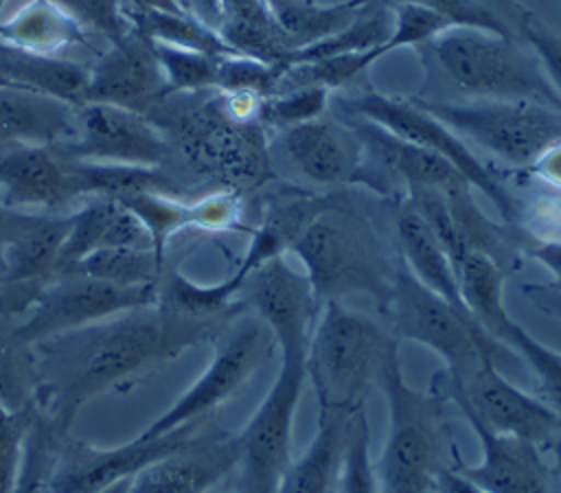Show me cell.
Returning a JSON list of instances; mask_svg holds the SVG:
<instances>
[{
  "instance_id": "20",
  "label": "cell",
  "mask_w": 561,
  "mask_h": 493,
  "mask_svg": "<svg viewBox=\"0 0 561 493\" xmlns=\"http://www.w3.org/2000/svg\"><path fill=\"white\" fill-rule=\"evenodd\" d=\"M237 460L234 434L195 432L182 447L140 469L129 493H206L234 471Z\"/></svg>"
},
{
  "instance_id": "40",
  "label": "cell",
  "mask_w": 561,
  "mask_h": 493,
  "mask_svg": "<svg viewBox=\"0 0 561 493\" xmlns=\"http://www.w3.org/2000/svg\"><path fill=\"white\" fill-rule=\"evenodd\" d=\"M329 103V90L322 85H296L265 99L259 107V123L274 127H294L320 118Z\"/></svg>"
},
{
  "instance_id": "24",
  "label": "cell",
  "mask_w": 561,
  "mask_h": 493,
  "mask_svg": "<svg viewBox=\"0 0 561 493\" xmlns=\"http://www.w3.org/2000/svg\"><path fill=\"white\" fill-rule=\"evenodd\" d=\"M362 410H318L316 434L307 451L289 462L276 493H337L348 434Z\"/></svg>"
},
{
  "instance_id": "53",
  "label": "cell",
  "mask_w": 561,
  "mask_h": 493,
  "mask_svg": "<svg viewBox=\"0 0 561 493\" xmlns=\"http://www.w3.org/2000/svg\"><path fill=\"white\" fill-rule=\"evenodd\" d=\"M550 451H552V458H554L552 467H554L557 478H559V484H561V436L550 445Z\"/></svg>"
},
{
  "instance_id": "7",
  "label": "cell",
  "mask_w": 561,
  "mask_h": 493,
  "mask_svg": "<svg viewBox=\"0 0 561 493\" xmlns=\"http://www.w3.org/2000/svg\"><path fill=\"white\" fill-rule=\"evenodd\" d=\"M383 316L397 340L427 346L445 362V370H462L482 359L508 370L522 362L511 346L493 337L471 313L451 307L416 280L401 256L397 259L392 294Z\"/></svg>"
},
{
  "instance_id": "30",
  "label": "cell",
  "mask_w": 561,
  "mask_h": 493,
  "mask_svg": "<svg viewBox=\"0 0 561 493\" xmlns=\"http://www.w3.org/2000/svg\"><path fill=\"white\" fill-rule=\"evenodd\" d=\"M456 272L458 289L467 311L495 337L502 322L508 318L502 300L504 270L484 252L458 245L447 252Z\"/></svg>"
},
{
  "instance_id": "16",
  "label": "cell",
  "mask_w": 561,
  "mask_h": 493,
  "mask_svg": "<svg viewBox=\"0 0 561 493\" xmlns=\"http://www.w3.org/2000/svg\"><path fill=\"white\" fill-rule=\"evenodd\" d=\"M280 142L291 164L313 184H362L381 193V184L368 162L364 142L346 121L320 116L287 127Z\"/></svg>"
},
{
  "instance_id": "6",
  "label": "cell",
  "mask_w": 561,
  "mask_h": 493,
  "mask_svg": "<svg viewBox=\"0 0 561 493\" xmlns=\"http://www.w3.org/2000/svg\"><path fill=\"white\" fill-rule=\"evenodd\" d=\"M526 42L454 26L421 48L454 90L467 99L535 101L561 110V96Z\"/></svg>"
},
{
  "instance_id": "35",
  "label": "cell",
  "mask_w": 561,
  "mask_h": 493,
  "mask_svg": "<svg viewBox=\"0 0 561 493\" xmlns=\"http://www.w3.org/2000/svg\"><path fill=\"white\" fill-rule=\"evenodd\" d=\"M129 22L136 31H140L151 42L199 50L213 57L232 55V50L221 39V35L215 28L199 22L188 11L186 13H160V11L140 13V15H131Z\"/></svg>"
},
{
  "instance_id": "54",
  "label": "cell",
  "mask_w": 561,
  "mask_h": 493,
  "mask_svg": "<svg viewBox=\"0 0 561 493\" xmlns=\"http://www.w3.org/2000/svg\"><path fill=\"white\" fill-rule=\"evenodd\" d=\"M129 484H131V480H123V482H116V484L107 486L101 493H129Z\"/></svg>"
},
{
  "instance_id": "42",
  "label": "cell",
  "mask_w": 561,
  "mask_h": 493,
  "mask_svg": "<svg viewBox=\"0 0 561 493\" xmlns=\"http://www.w3.org/2000/svg\"><path fill=\"white\" fill-rule=\"evenodd\" d=\"M392 7V35L383 44V55L405 48V46H416L421 48L436 35L445 33L447 28H454V24L438 11L416 4V2H399L390 4Z\"/></svg>"
},
{
  "instance_id": "3",
  "label": "cell",
  "mask_w": 561,
  "mask_h": 493,
  "mask_svg": "<svg viewBox=\"0 0 561 493\" xmlns=\"http://www.w3.org/2000/svg\"><path fill=\"white\" fill-rule=\"evenodd\" d=\"M379 388L388 405V432L377 460L381 493H434L438 473L458 456L449 440V399L432 388H412L401 368L399 351L386 362Z\"/></svg>"
},
{
  "instance_id": "12",
  "label": "cell",
  "mask_w": 561,
  "mask_h": 493,
  "mask_svg": "<svg viewBox=\"0 0 561 493\" xmlns=\"http://www.w3.org/2000/svg\"><path fill=\"white\" fill-rule=\"evenodd\" d=\"M158 302V285L123 287L79 272L55 274L18 318L31 344Z\"/></svg>"
},
{
  "instance_id": "27",
  "label": "cell",
  "mask_w": 561,
  "mask_h": 493,
  "mask_svg": "<svg viewBox=\"0 0 561 493\" xmlns=\"http://www.w3.org/2000/svg\"><path fill=\"white\" fill-rule=\"evenodd\" d=\"M0 42L37 55L66 57L88 44V31L50 0H24L0 18Z\"/></svg>"
},
{
  "instance_id": "23",
  "label": "cell",
  "mask_w": 561,
  "mask_h": 493,
  "mask_svg": "<svg viewBox=\"0 0 561 493\" xmlns=\"http://www.w3.org/2000/svg\"><path fill=\"white\" fill-rule=\"evenodd\" d=\"M114 248H151V239L125 204L105 197L85 199L70 213L55 274L68 272L83 259Z\"/></svg>"
},
{
  "instance_id": "44",
  "label": "cell",
  "mask_w": 561,
  "mask_h": 493,
  "mask_svg": "<svg viewBox=\"0 0 561 493\" xmlns=\"http://www.w3.org/2000/svg\"><path fill=\"white\" fill-rule=\"evenodd\" d=\"M35 419V408L20 412H0V493H13L22 462L24 447L31 423Z\"/></svg>"
},
{
  "instance_id": "41",
  "label": "cell",
  "mask_w": 561,
  "mask_h": 493,
  "mask_svg": "<svg viewBox=\"0 0 561 493\" xmlns=\"http://www.w3.org/2000/svg\"><path fill=\"white\" fill-rule=\"evenodd\" d=\"M337 493H381L377 467L370 456V429L362 410L351 427Z\"/></svg>"
},
{
  "instance_id": "52",
  "label": "cell",
  "mask_w": 561,
  "mask_h": 493,
  "mask_svg": "<svg viewBox=\"0 0 561 493\" xmlns=\"http://www.w3.org/2000/svg\"><path fill=\"white\" fill-rule=\"evenodd\" d=\"M24 215L26 213H20V210H13V208L0 204V254H2L4 245L9 243V239L13 237V232L18 230Z\"/></svg>"
},
{
  "instance_id": "50",
  "label": "cell",
  "mask_w": 561,
  "mask_h": 493,
  "mask_svg": "<svg viewBox=\"0 0 561 493\" xmlns=\"http://www.w3.org/2000/svg\"><path fill=\"white\" fill-rule=\"evenodd\" d=\"M127 18L140 15V13H186L180 0H121Z\"/></svg>"
},
{
  "instance_id": "36",
  "label": "cell",
  "mask_w": 561,
  "mask_h": 493,
  "mask_svg": "<svg viewBox=\"0 0 561 493\" xmlns=\"http://www.w3.org/2000/svg\"><path fill=\"white\" fill-rule=\"evenodd\" d=\"M497 340L511 346L535 375L537 397L561 416V353L541 344L511 316L497 329Z\"/></svg>"
},
{
  "instance_id": "45",
  "label": "cell",
  "mask_w": 561,
  "mask_h": 493,
  "mask_svg": "<svg viewBox=\"0 0 561 493\" xmlns=\"http://www.w3.org/2000/svg\"><path fill=\"white\" fill-rule=\"evenodd\" d=\"M522 39L533 48L546 77L561 96V35H557L537 15H533V20L522 31Z\"/></svg>"
},
{
  "instance_id": "2",
  "label": "cell",
  "mask_w": 561,
  "mask_h": 493,
  "mask_svg": "<svg viewBox=\"0 0 561 493\" xmlns=\"http://www.w3.org/2000/svg\"><path fill=\"white\" fill-rule=\"evenodd\" d=\"M305 276L324 305L348 296H368L383 313L392 294L397 259H392L373 223L335 197L331 206L291 243Z\"/></svg>"
},
{
  "instance_id": "34",
  "label": "cell",
  "mask_w": 561,
  "mask_h": 493,
  "mask_svg": "<svg viewBox=\"0 0 561 493\" xmlns=\"http://www.w3.org/2000/svg\"><path fill=\"white\" fill-rule=\"evenodd\" d=\"M392 7L381 2H366L359 4V13L353 18L348 26L337 31L335 35L298 48L291 53L287 64H307L333 55H346V53H366L373 48H379L383 55V44L392 35Z\"/></svg>"
},
{
  "instance_id": "26",
  "label": "cell",
  "mask_w": 561,
  "mask_h": 493,
  "mask_svg": "<svg viewBox=\"0 0 561 493\" xmlns=\"http://www.w3.org/2000/svg\"><path fill=\"white\" fill-rule=\"evenodd\" d=\"M394 230L399 256L412 272V276L430 287L434 294L445 298L451 307L467 311L445 245L440 243L427 219L421 215V210L408 197L399 202L394 215Z\"/></svg>"
},
{
  "instance_id": "51",
  "label": "cell",
  "mask_w": 561,
  "mask_h": 493,
  "mask_svg": "<svg viewBox=\"0 0 561 493\" xmlns=\"http://www.w3.org/2000/svg\"><path fill=\"white\" fill-rule=\"evenodd\" d=\"M184 9L210 28H219L221 22V0H186Z\"/></svg>"
},
{
  "instance_id": "25",
  "label": "cell",
  "mask_w": 561,
  "mask_h": 493,
  "mask_svg": "<svg viewBox=\"0 0 561 493\" xmlns=\"http://www.w3.org/2000/svg\"><path fill=\"white\" fill-rule=\"evenodd\" d=\"M75 127V105L55 96L0 85V149L13 145L55 147Z\"/></svg>"
},
{
  "instance_id": "38",
  "label": "cell",
  "mask_w": 561,
  "mask_h": 493,
  "mask_svg": "<svg viewBox=\"0 0 561 493\" xmlns=\"http://www.w3.org/2000/svg\"><path fill=\"white\" fill-rule=\"evenodd\" d=\"M151 48L164 74L167 96L215 90L219 57H213L199 50L160 44V42H151Z\"/></svg>"
},
{
  "instance_id": "56",
  "label": "cell",
  "mask_w": 561,
  "mask_h": 493,
  "mask_svg": "<svg viewBox=\"0 0 561 493\" xmlns=\"http://www.w3.org/2000/svg\"><path fill=\"white\" fill-rule=\"evenodd\" d=\"M4 2H7V0H0V9H2V4H4Z\"/></svg>"
},
{
  "instance_id": "37",
  "label": "cell",
  "mask_w": 561,
  "mask_h": 493,
  "mask_svg": "<svg viewBox=\"0 0 561 493\" xmlns=\"http://www.w3.org/2000/svg\"><path fill=\"white\" fill-rule=\"evenodd\" d=\"M162 263L151 248H114L101 250L68 272H79L123 287L160 285Z\"/></svg>"
},
{
  "instance_id": "18",
  "label": "cell",
  "mask_w": 561,
  "mask_h": 493,
  "mask_svg": "<svg viewBox=\"0 0 561 493\" xmlns=\"http://www.w3.org/2000/svg\"><path fill=\"white\" fill-rule=\"evenodd\" d=\"M83 202L70 162L53 147L13 145L0 149V204L20 213L66 215Z\"/></svg>"
},
{
  "instance_id": "28",
  "label": "cell",
  "mask_w": 561,
  "mask_h": 493,
  "mask_svg": "<svg viewBox=\"0 0 561 493\" xmlns=\"http://www.w3.org/2000/svg\"><path fill=\"white\" fill-rule=\"evenodd\" d=\"M0 85L55 96L81 105L88 85V66L70 57H48L0 42Z\"/></svg>"
},
{
  "instance_id": "17",
  "label": "cell",
  "mask_w": 561,
  "mask_h": 493,
  "mask_svg": "<svg viewBox=\"0 0 561 493\" xmlns=\"http://www.w3.org/2000/svg\"><path fill=\"white\" fill-rule=\"evenodd\" d=\"M243 291L245 305L270 329L278 351H307L322 302L305 272L276 256L248 276Z\"/></svg>"
},
{
  "instance_id": "43",
  "label": "cell",
  "mask_w": 561,
  "mask_h": 493,
  "mask_svg": "<svg viewBox=\"0 0 561 493\" xmlns=\"http://www.w3.org/2000/svg\"><path fill=\"white\" fill-rule=\"evenodd\" d=\"M77 20L88 33L101 35L107 44L123 39L134 26L121 0H50Z\"/></svg>"
},
{
  "instance_id": "13",
  "label": "cell",
  "mask_w": 561,
  "mask_h": 493,
  "mask_svg": "<svg viewBox=\"0 0 561 493\" xmlns=\"http://www.w3.org/2000/svg\"><path fill=\"white\" fill-rule=\"evenodd\" d=\"M346 114L368 118L403 140H410L456 167V171L486 195V199L500 210L502 219L513 223L517 219V204L506 186L489 171V167L471 153L460 136H456L447 125L419 107L412 99H392L379 92H359L346 96L340 103Z\"/></svg>"
},
{
  "instance_id": "32",
  "label": "cell",
  "mask_w": 561,
  "mask_h": 493,
  "mask_svg": "<svg viewBox=\"0 0 561 493\" xmlns=\"http://www.w3.org/2000/svg\"><path fill=\"white\" fill-rule=\"evenodd\" d=\"M287 44L298 50L318 44L353 22L359 4L351 0L322 4L318 0H265Z\"/></svg>"
},
{
  "instance_id": "29",
  "label": "cell",
  "mask_w": 561,
  "mask_h": 493,
  "mask_svg": "<svg viewBox=\"0 0 561 493\" xmlns=\"http://www.w3.org/2000/svg\"><path fill=\"white\" fill-rule=\"evenodd\" d=\"M217 33L232 53L267 64H287L294 53L265 0H221Z\"/></svg>"
},
{
  "instance_id": "19",
  "label": "cell",
  "mask_w": 561,
  "mask_h": 493,
  "mask_svg": "<svg viewBox=\"0 0 561 493\" xmlns=\"http://www.w3.org/2000/svg\"><path fill=\"white\" fill-rule=\"evenodd\" d=\"M164 96L167 83L151 42L136 28L88 66L83 103H107L145 114Z\"/></svg>"
},
{
  "instance_id": "22",
  "label": "cell",
  "mask_w": 561,
  "mask_h": 493,
  "mask_svg": "<svg viewBox=\"0 0 561 493\" xmlns=\"http://www.w3.org/2000/svg\"><path fill=\"white\" fill-rule=\"evenodd\" d=\"M138 221L145 226L151 248L160 261H164V252L169 239L184 228H202V230H232L241 219V195L237 191L217 188L195 202H184L175 193L164 191H145L123 199Z\"/></svg>"
},
{
  "instance_id": "48",
  "label": "cell",
  "mask_w": 561,
  "mask_h": 493,
  "mask_svg": "<svg viewBox=\"0 0 561 493\" xmlns=\"http://www.w3.org/2000/svg\"><path fill=\"white\" fill-rule=\"evenodd\" d=\"M528 169L546 184L561 188V140L548 147Z\"/></svg>"
},
{
  "instance_id": "55",
  "label": "cell",
  "mask_w": 561,
  "mask_h": 493,
  "mask_svg": "<svg viewBox=\"0 0 561 493\" xmlns=\"http://www.w3.org/2000/svg\"><path fill=\"white\" fill-rule=\"evenodd\" d=\"M206 493H241L237 486L234 489H226V486H221V484H217V486H213L210 491H206Z\"/></svg>"
},
{
  "instance_id": "1",
  "label": "cell",
  "mask_w": 561,
  "mask_h": 493,
  "mask_svg": "<svg viewBox=\"0 0 561 493\" xmlns=\"http://www.w3.org/2000/svg\"><path fill=\"white\" fill-rule=\"evenodd\" d=\"M206 337L162 307L134 309L35 344L39 394L35 410L68 429L79 410L123 392Z\"/></svg>"
},
{
  "instance_id": "8",
  "label": "cell",
  "mask_w": 561,
  "mask_h": 493,
  "mask_svg": "<svg viewBox=\"0 0 561 493\" xmlns=\"http://www.w3.org/2000/svg\"><path fill=\"white\" fill-rule=\"evenodd\" d=\"M456 136L513 167H530L561 140V110L535 101L412 99Z\"/></svg>"
},
{
  "instance_id": "46",
  "label": "cell",
  "mask_w": 561,
  "mask_h": 493,
  "mask_svg": "<svg viewBox=\"0 0 561 493\" xmlns=\"http://www.w3.org/2000/svg\"><path fill=\"white\" fill-rule=\"evenodd\" d=\"M526 252L541 263L550 276H552V287L561 291V241L557 239H546V241H533Z\"/></svg>"
},
{
  "instance_id": "39",
  "label": "cell",
  "mask_w": 561,
  "mask_h": 493,
  "mask_svg": "<svg viewBox=\"0 0 561 493\" xmlns=\"http://www.w3.org/2000/svg\"><path fill=\"white\" fill-rule=\"evenodd\" d=\"M287 64H267L248 55H224L217 64L215 90L224 94H250L270 99L276 94L280 74Z\"/></svg>"
},
{
  "instance_id": "5",
  "label": "cell",
  "mask_w": 561,
  "mask_h": 493,
  "mask_svg": "<svg viewBox=\"0 0 561 493\" xmlns=\"http://www.w3.org/2000/svg\"><path fill=\"white\" fill-rule=\"evenodd\" d=\"M153 125L167 142H178L197 173L221 182L228 191L256 188L272 177L261 123L234 116L221 92L197 103H167Z\"/></svg>"
},
{
  "instance_id": "14",
  "label": "cell",
  "mask_w": 561,
  "mask_h": 493,
  "mask_svg": "<svg viewBox=\"0 0 561 493\" xmlns=\"http://www.w3.org/2000/svg\"><path fill=\"white\" fill-rule=\"evenodd\" d=\"M195 432L197 425L158 438H140L136 434L114 447H99L61 432L48 471V493H101L116 482L131 480L153 460L182 447Z\"/></svg>"
},
{
  "instance_id": "11",
  "label": "cell",
  "mask_w": 561,
  "mask_h": 493,
  "mask_svg": "<svg viewBox=\"0 0 561 493\" xmlns=\"http://www.w3.org/2000/svg\"><path fill=\"white\" fill-rule=\"evenodd\" d=\"M465 421L484 429L550 447L561 436V416L537 394L517 388L504 370L482 359L462 370H445L436 386Z\"/></svg>"
},
{
  "instance_id": "15",
  "label": "cell",
  "mask_w": 561,
  "mask_h": 493,
  "mask_svg": "<svg viewBox=\"0 0 561 493\" xmlns=\"http://www.w3.org/2000/svg\"><path fill=\"white\" fill-rule=\"evenodd\" d=\"M167 149L169 142L151 118L107 103L77 105L72 134L53 147L64 160L129 167H160Z\"/></svg>"
},
{
  "instance_id": "58",
  "label": "cell",
  "mask_w": 561,
  "mask_h": 493,
  "mask_svg": "<svg viewBox=\"0 0 561 493\" xmlns=\"http://www.w3.org/2000/svg\"><path fill=\"white\" fill-rule=\"evenodd\" d=\"M0 276H2V274H0Z\"/></svg>"
},
{
  "instance_id": "10",
  "label": "cell",
  "mask_w": 561,
  "mask_h": 493,
  "mask_svg": "<svg viewBox=\"0 0 561 493\" xmlns=\"http://www.w3.org/2000/svg\"><path fill=\"white\" fill-rule=\"evenodd\" d=\"M274 383L237 436L234 467L241 493H276L294 451V416L307 383V351H278Z\"/></svg>"
},
{
  "instance_id": "33",
  "label": "cell",
  "mask_w": 561,
  "mask_h": 493,
  "mask_svg": "<svg viewBox=\"0 0 561 493\" xmlns=\"http://www.w3.org/2000/svg\"><path fill=\"white\" fill-rule=\"evenodd\" d=\"M351 2L353 4L416 2L443 13L454 26L480 28V31H489L502 37H513V39H522L524 26L535 15L517 0H351Z\"/></svg>"
},
{
  "instance_id": "47",
  "label": "cell",
  "mask_w": 561,
  "mask_h": 493,
  "mask_svg": "<svg viewBox=\"0 0 561 493\" xmlns=\"http://www.w3.org/2000/svg\"><path fill=\"white\" fill-rule=\"evenodd\" d=\"M522 294L543 316L561 320V291L559 289H554L552 285L528 283V285H522Z\"/></svg>"
},
{
  "instance_id": "21",
  "label": "cell",
  "mask_w": 561,
  "mask_h": 493,
  "mask_svg": "<svg viewBox=\"0 0 561 493\" xmlns=\"http://www.w3.org/2000/svg\"><path fill=\"white\" fill-rule=\"evenodd\" d=\"M482 445L478 465H451L458 473L486 489L489 493H561L552 465L543 460V449L524 438L504 436L467 421Z\"/></svg>"
},
{
  "instance_id": "9",
  "label": "cell",
  "mask_w": 561,
  "mask_h": 493,
  "mask_svg": "<svg viewBox=\"0 0 561 493\" xmlns=\"http://www.w3.org/2000/svg\"><path fill=\"white\" fill-rule=\"evenodd\" d=\"M213 344V357L202 375L175 403L138 432L140 438H158L188 425H199L206 416L237 397L276 348L270 329L256 316L243 313L232 320Z\"/></svg>"
},
{
  "instance_id": "4",
  "label": "cell",
  "mask_w": 561,
  "mask_h": 493,
  "mask_svg": "<svg viewBox=\"0 0 561 493\" xmlns=\"http://www.w3.org/2000/svg\"><path fill=\"white\" fill-rule=\"evenodd\" d=\"M397 351L399 340L370 316L340 300L324 302L307 346V381L318 410H362Z\"/></svg>"
},
{
  "instance_id": "31",
  "label": "cell",
  "mask_w": 561,
  "mask_h": 493,
  "mask_svg": "<svg viewBox=\"0 0 561 493\" xmlns=\"http://www.w3.org/2000/svg\"><path fill=\"white\" fill-rule=\"evenodd\" d=\"M39 357L15 316L0 311V405L9 412L31 410L39 394Z\"/></svg>"
},
{
  "instance_id": "57",
  "label": "cell",
  "mask_w": 561,
  "mask_h": 493,
  "mask_svg": "<svg viewBox=\"0 0 561 493\" xmlns=\"http://www.w3.org/2000/svg\"><path fill=\"white\" fill-rule=\"evenodd\" d=\"M0 412H4V408H2V405H0Z\"/></svg>"
},
{
  "instance_id": "49",
  "label": "cell",
  "mask_w": 561,
  "mask_h": 493,
  "mask_svg": "<svg viewBox=\"0 0 561 493\" xmlns=\"http://www.w3.org/2000/svg\"><path fill=\"white\" fill-rule=\"evenodd\" d=\"M434 493H489V491L478 486L462 473H458L454 467H445L436 478Z\"/></svg>"
}]
</instances>
